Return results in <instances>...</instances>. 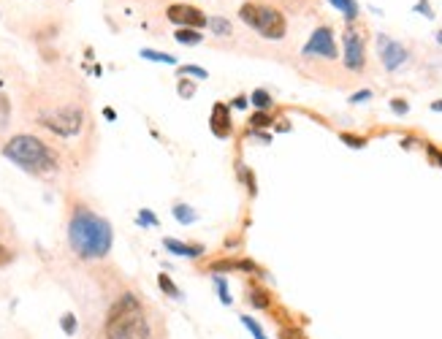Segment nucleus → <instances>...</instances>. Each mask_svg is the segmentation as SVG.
I'll list each match as a JSON object with an SVG mask.
<instances>
[{
  "label": "nucleus",
  "mask_w": 442,
  "mask_h": 339,
  "mask_svg": "<svg viewBox=\"0 0 442 339\" xmlns=\"http://www.w3.org/2000/svg\"><path fill=\"white\" fill-rule=\"evenodd\" d=\"M68 244L81 260H101L112 253L114 231L106 218L90 212L87 206H76L68 220Z\"/></svg>",
  "instance_id": "nucleus-1"
},
{
  "label": "nucleus",
  "mask_w": 442,
  "mask_h": 339,
  "mask_svg": "<svg viewBox=\"0 0 442 339\" xmlns=\"http://www.w3.org/2000/svg\"><path fill=\"white\" fill-rule=\"evenodd\" d=\"M103 339H155L147 310L136 293H122L109 307L103 323Z\"/></svg>",
  "instance_id": "nucleus-2"
},
{
  "label": "nucleus",
  "mask_w": 442,
  "mask_h": 339,
  "mask_svg": "<svg viewBox=\"0 0 442 339\" xmlns=\"http://www.w3.org/2000/svg\"><path fill=\"white\" fill-rule=\"evenodd\" d=\"M3 155L11 160L14 166H20L22 171L36 174V177L58 171V155H55V149L46 141H41L39 136H30V133L11 136V139L3 144Z\"/></svg>",
  "instance_id": "nucleus-3"
},
{
  "label": "nucleus",
  "mask_w": 442,
  "mask_h": 339,
  "mask_svg": "<svg viewBox=\"0 0 442 339\" xmlns=\"http://www.w3.org/2000/svg\"><path fill=\"white\" fill-rule=\"evenodd\" d=\"M239 20L269 41H280L288 33V22L282 17V11L263 3H244L239 8Z\"/></svg>",
  "instance_id": "nucleus-4"
},
{
  "label": "nucleus",
  "mask_w": 442,
  "mask_h": 339,
  "mask_svg": "<svg viewBox=\"0 0 442 339\" xmlns=\"http://www.w3.org/2000/svg\"><path fill=\"white\" fill-rule=\"evenodd\" d=\"M39 125L46 128V131H52L55 136L74 139V136H79L81 128H84V109L76 106V103H68V106H60V109L41 112Z\"/></svg>",
  "instance_id": "nucleus-5"
},
{
  "label": "nucleus",
  "mask_w": 442,
  "mask_h": 339,
  "mask_svg": "<svg viewBox=\"0 0 442 339\" xmlns=\"http://www.w3.org/2000/svg\"><path fill=\"white\" fill-rule=\"evenodd\" d=\"M304 58H323V60H337V44H334V30L331 27H318L302 49Z\"/></svg>",
  "instance_id": "nucleus-6"
},
{
  "label": "nucleus",
  "mask_w": 442,
  "mask_h": 339,
  "mask_svg": "<svg viewBox=\"0 0 442 339\" xmlns=\"http://www.w3.org/2000/svg\"><path fill=\"white\" fill-rule=\"evenodd\" d=\"M342 44H344V65L350 71H363V65H366V44H363L361 30L347 25V30L342 36Z\"/></svg>",
  "instance_id": "nucleus-7"
},
{
  "label": "nucleus",
  "mask_w": 442,
  "mask_h": 339,
  "mask_svg": "<svg viewBox=\"0 0 442 339\" xmlns=\"http://www.w3.org/2000/svg\"><path fill=\"white\" fill-rule=\"evenodd\" d=\"M377 52H380V62L385 71H399L404 62H407V58H410V52L404 49V44L388 39V36H377Z\"/></svg>",
  "instance_id": "nucleus-8"
},
{
  "label": "nucleus",
  "mask_w": 442,
  "mask_h": 339,
  "mask_svg": "<svg viewBox=\"0 0 442 339\" xmlns=\"http://www.w3.org/2000/svg\"><path fill=\"white\" fill-rule=\"evenodd\" d=\"M166 17H168V22H174V25H180V27H193V30H201L203 25L209 22L201 8L187 6V3H174V6H168V8H166Z\"/></svg>",
  "instance_id": "nucleus-9"
},
{
  "label": "nucleus",
  "mask_w": 442,
  "mask_h": 339,
  "mask_svg": "<svg viewBox=\"0 0 442 339\" xmlns=\"http://www.w3.org/2000/svg\"><path fill=\"white\" fill-rule=\"evenodd\" d=\"M209 128L217 139H228L234 133V125H231V109L225 103H215L212 106V117H209Z\"/></svg>",
  "instance_id": "nucleus-10"
},
{
  "label": "nucleus",
  "mask_w": 442,
  "mask_h": 339,
  "mask_svg": "<svg viewBox=\"0 0 442 339\" xmlns=\"http://www.w3.org/2000/svg\"><path fill=\"white\" fill-rule=\"evenodd\" d=\"M163 247L168 250V253H174V255H182V258H199L203 255V247L201 244H187V241H180V239H163Z\"/></svg>",
  "instance_id": "nucleus-11"
},
{
  "label": "nucleus",
  "mask_w": 442,
  "mask_h": 339,
  "mask_svg": "<svg viewBox=\"0 0 442 339\" xmlns=\"http://www.w3.org/2000/svg\"><path fill=\"white\" fill-rule=\"evenodd\" d=\"M234 269H239V272H258V266L253 260H215L209 266L212 274H217V272H234Z\"/></svg>",
  "instance_id": "nucleus-12"
},
{
  "label": "nucleus",
  "mask_w": 442,
  "mask_h": 339,
  "mask_svg": "<svg viewBox=\"0 0 442 339\" xmlns=\"http://www.w3.org/2000/svg\"><path fill=\"white\" fill-rule=\"evenodd\" d=\"M171 215H174V220L182 222V225H193V222L199 220V212H196L193 206H187V204H174Z\"/></svg>",
  "instance_id": "nucleus-13"
},
{
  "label": "nucleus",
  "mask_w": 442,
  "mask_h": 339,
  "mask_svg": "<svg viewBox=\"0 0 442 339\" xmlns=\"http://www.w3.org/2000/svg\"><path fill=\"white\" fill-rule=\"evenodd\" d=\"M174 41L182 44V46H196V44H201L203 36L201 30H193V27H180L177 33H174Z\"/></svg>",
  "instance_id": "nucleus-14"
},
{
  "label": "nucleus",
  "mask_w": 442,
  "mask_h": 339,
  "mask_svg": "<svg viewBox=\"0 0 442 339\" xmlns=\"http://www.w3.org/2000/svg\"><path fill=\"white\" fill-rule=\"evenodd\" d=\"M328 3H331L347 22H353L359 17V3H356V0H328Z\"/></svg>",
  "instance_id": "nucleus-15"
},
{
  "label": "nucleus",
  "mask_w": 442,
  "mask_h": 339,
  "mask_svg": "<svg viewBox=\"0 0 442 339\" xmlns=\"http://www.w3.org/2000/svg\"><path fill=\"white\" fill-rule=\"evenodd\" d=\"M209 30L215 33V36H220V39H228V36H234V27H231V20H225V17H209Z\"/></svg>",
  "instance_id": "nucleus-16"
},
{
  "label": "nucleus",
  "mask_w": 442,
  "mask_h": 339,
  "mask_svg": "<svg viewBox=\"0 0 442 339\" xmlns=\"http://www.w3.org/2000/svg\"><path fill=\"white\" fill-rule=\"evenodd\" d=\"M144 60L149 62H163V65H177V58L168 55V52H158V49H141L139 52Z\"/></svg>",
  "instance_id": "nucleus-17"
},
{
  "label": "nucleus",
  "mask_w": 442,
  "mask_h": 339,
  "mask_svg": "<svg viewBox=\"0 0 442 339\" xmlns=\"http://www.w3.org/2000/svg\"><path fill=\"white\" fill-rule=\"evenodd\" d=\"M250 100H253V106H255L258 112H269V109L274 106V100H272V95H269L266 90H253Z\"/></svg>",
  "instance_id": "nucleus-18"
},
{
  "label": "nucleus",
  "mask_w": 442,
  "mask_h": 339,
  "mask_svg": "<svg viewBox=\"0 0 442 339\" xmlns=\"http://www.w3.org/2000/svg\"><path fill=\"white\" fill-rule=\"evenodd\" d=\"M158 285H161V291L166 296H171V299H182V291L174 285V279L168 277V274H158Z\"/></svg>",
  "instance_id": "nucleus-19"
},
{
  "label": "nucleus",
  "mask_w": 442,
  "mask_h": 339,
  "mask_svg": "<svg viewBox=\"0 0 442 339\" xmlns=\"http://www.w3.org/2000/svg\"><path fill=\"white\" fill-rule=\"evenodd\" d=\"M247 301H250V307H255V310H269V307H272V299H269L263 291H258V288L250 291Z\"/></svg>",
  "instance_id": "nucleus-20"
},
{
  "label": "nucleus",
  "mask_w": 442,
  "mask_h": 339,
  "mask_svg": "<svg viewBox=\"0 0 442 339\" xmlns=\"http://www.w3.org/2000/svg\"><path fill=\"white\" fill-rule=\"evenodd\" d=\"M269 125H274V117L269 112H255L250 117V131H261V128H269Z\"/></svg>",
  "instance_id": "nucleus-21"
},
{
  "label": "nucleus",
  "mask_w": 442,
  "mask_h": 339,
  "mask_svg": "<svg viewBox=\"0 0 442 339\" xmlns=\"http://www.w3.org/2000/svg\"><path fill=\"white\" fill-rule=\"evenodd\" d=\"M241 323H244V328L253 334L255 339H266V331L261 328V323L255 318H250V315H241Z\"/></svg>",
  "instance_id": "nucleus-22"
},
{
  "label": "nucleus",
  "mask_w": 442,
  "mask_h": 339,
  "mask_svg": "<svg viewBox=\"0 0 442 339\" xmlns=\"http://www.w3.org/2000/svg\"><path fill=\"white\" fill-rule=\"evenodd\" d=\"M136 222H139V225H144V228H155V225H158V218L152 215V209H139Z\"/></svg>",
  "instance_id": "nucleus-23"
},
{
  "label": "nucleus",
  "mask_w": 442,
  "mask_h": 339,
  "mask_svg": "<svg viewBox=\"0 0 442 339\" xmlns=\"http://www.w3.org/2000/svg\"><path fill=\"white\" fill-rule=\"evenodd\" d=\"M177 93H180V98H193V95H196V84H193V81L190 79H180L177 81Z\"/></svg>",
  "instance_id": "nucleus-24"
},
{
  "label": "nucleus",
  "mask_w": 442,
  "mask_h": 339,
  "mask_svg": "<svg viewBox=\"0 0 442 339\" xmlns=\"http://www.w3.org/2000/svg\"><path fill=\"white\" fill-rule=\"evenodd\" d=\"M180 77H196V79H206L209 74L199 68V65H180Z\"/></svg>",
  "instance_id": "nucleus-25"
},
{
  "label": "nucleus",
  "mask_w": 442,
  "mask_h": 339,
  "mask_svg": "<svg viewBox=\"0 0 442 339\" xmlns=\"http://www.w3.org/2000/svg\"><path fill=\"white\" fill-rule=\"evenodd\" d=\"M60 326H62V331H65L68 337H74V334H76V318H74L71 312H65V315H62Z\"/></svg>",
  "instance_id": "nucleus-26"
},
{
  "label": "nucleus",
  "mask_w": 442,
  "mask_h": 339,
  "mask_svg": "<svg viewBox=\"0 0 442 339\" xmlns=\"http://www.w3.org/2000/svg\"><path fill=\"white\" fill-rule=\"evenodd\" d=\"M215 285H217V293H220L222 304H231V296H228V282H225L220 274H215Z\"/></svg>",
  "instance_id": "nucleus-27"
},
{
  "label": "nucleus",
  "mask_w": 442,
  "mask_h": 339,
  "mask_svg": "<svg viewBox=\"0 0 442 339\" xmlns=\"http://www.w3.org/2000/svg\"><path fill=\"white\" fill-rule=\"evenodd\" d=\"M347 147H353V149H361V147H366V139H361V136H353V133H342L340 136Z\"/></svg>",
  "instance_id": "nucleus-28"
},
{
  "label": "nucleus",
  "mask_w": 442,
  "mask_h": 339,
  "mask_svg": "<svg viewBox=\"0 0 442 339\" xmlns=\"http://www.w3.org/2000/svg\"><path fill=\"white\" fill-rule=\"evenodd\" d=\"M8 114H11V103H8L6 95H0V128L8 122Z\"/></svg>",
  "instance_id": "nucleus-29"
},
{
  "label": "nucleus",
  "mask_w": 442,
  "mask_h": 339,
  "mask_svg": "<svg viewBox=\"0 0 442 339\" xmlns=\"http://www.w3.org/2000/svg\"><path fill=\"white\" fill-rule=\"evenodd\" d=\"M391 109H394V114H399V117L410 112V106H407V100H404V98H394V100H391Z\"/></svg>",
  "instance_id": "nucleus-30"
},
{
  "label": "nucleus",
  "mask_w": 442,
  "mask_h": 339,
  "mask_svg": "<svg viewBox=\"0 0 442 339\" xmlns=\"http://www.w3.org/2000/svg\"><path fill=\"white\" fill-rule=\"evenodd\" d=\"M426 155L431 158V163H437V166L442 168V152L437 149V147H431V144H429V147H426Z\"/></svg>",
  "instance_id": "nucleus-31"
},
{
  "label": "nucleus",
  "mask_w": 442,
  "mask_h": 339,
  "mask_svg": "<svg viewBox=\"0 0 442 339\" xmlns=\"http://www.w3.org/2000/svg\"><path fill=\"white\" fill-rule=\"evenodd\" d=\"M415 11H421L423 17H429V20L434 17V14H431V6H429V0H418V3H415Z\"/></svg>",
  "instance_id": "nucleus-32"
},
{
  "label": "nucleus",
  "mask_w": 442,
  "mask_h": 339,
  "mask_svg": "<svg viewBox=\"0 0 442 339\" xmlns=\"http://www.w3.org/2000/svg\"><path fill=\"white\" fill-rule=\"evenodd\" d=\"M11 260H14V253H11L8 247H3V244H0V269H3L6 263H11Z\"/></svg>",
  "instance_id": "nucleus-33"
},
{
  "label": "nucleus",
  "mask_w": 442,
  "mask_h": 339,
  "mask_svg": "<svg viewBox=\"0 0 442 339\" xmlns=\"http://www.w3.org/2000/svg\"><path fill=\"white\" fill-rule=\"evenodd\" d=\"M372 98V90H361V93H356V95H350V103H363V100Z\"/></svg>",
  "instance_id": "nucleus-34"
},
{
  "label": "nucleus",
  "mask_w": 442,
  "mask_h": 339,
  "mask_svg": "<svg viewBox=\"0 0 442 339\" xmlns=\"http://www.w3.org/2000/svg\"><path fill=\"white\" fill-rule=\"evenodd\" d=\"M247 100H250V98H244V95L234 98V109H244V106H247Z\"/></svg>",
  "instance_id": "nucleus-35"
},
{
  "label": "nucleus",
  "mask_w": 442,
  "mask_h": 339,
  "mask_svg": "<svg viewBox=\"0 0 442 339\" xmlns=\"http://www.w3.org/2000/svg\"><path fill=\"white\" fill-rule=\"evenodd\" d=\"M103 117H106V120H114L117 114H114V109H103Z\"/></svg>",
  "instance_id": "nucleus-36"
},
{
  "label": "nucleus",
  "mask_w": 442,
  "mask_h": 339,
  "mask_svg": "<svg viewBox=\"0 0 442 339\" xmlns=\"http://www.w3.org/2000/svg\"><path fill=\"white\" fill-rule=\"evenodd\" d=\"M431 112H442V100H434V103H431Z\"/></svg>",
  "instance_id": "nucleus-37"
},
{
  "label": "nucleus",
  "mask_w": 442,
  "mask_h": 339,
  "mask_svg": "<svg viewBox=\"0 0 442 339\" xmlns=\"http://www.w3.org/2000/svg\"><path fill=\"white\" fill-rule=\"evenodd\" d=\"M437 44H442V27H440V33H437Z\"/></svg>",
  "instance_id": "nucleus-38"
}]
</instances>
